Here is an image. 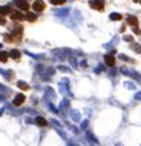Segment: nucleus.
<instances>
[{
	"instance_id": "nucleus-10",
	"label": "nucleus",
	"mask_w": 141,
	"mask_h": 146,
	"mask_svg": "<svg viewBox=\"0 0 141 146\" xmlns=\"http://www.w3.org/2000/svg\"><path fill=\"white\" fill-rule=\"evenodd\" d=\"M17 87H19L20 90H25V91L29 90V86L26 84V82H23V81H19V82H17Z\"/></svg>"
},
{
	"instance_id": "nucleus-20",
	"label": "nucleus",
	"mask_w": 141,
	"mask_h": 146,
	"mask_svg": "<svg viewBox=\"0 0 141 146\" xmlns=\"http://www.w3.org/2000/svg\"><path fill=\"white\" fill-rule=\"evenodd\" d=\"M140 3H141V0H140Z\"/></svg>"
},
{
	"instance_id": "nucleus-6",
	"label": "nucleus",
	"mask_w": 141,
	"mask_h": 146,
	"mask_svg": "<svg viewBox=\"0 0 141 146\" xmlns=\"http://www.w3.org/2000/svg\"><path fill=\"white\" fill-rule=\"evenodd\" d=\"M104 59H105V64H107V65L114 67V64H115V56H114V55H110V54H108V55H105Z\"/></svg>"
},
{
	"instance_id": "nucleus-13",
	"label": "nucleus",
	"mask_w": 141,
	"mask_h": 146,
	"mask_svg": "<svg viewBox=\"0 0 141 146\" xmlns=\"http://www.w3.org/2000/svg\"><path fill=\"white\" fill-rule=\"evenodd\" d=\"M10 56H12V58H14V59H17V58L20 56V52L14 49V51H12V52H10Z\"/></svg>"
},
{
	"instance_id": "nucleus-7",
	"label": "nucleus",
	"mask_w": 141,
	"mask_h": 146,
	"mask_svg": "<svg viewBox=\"0 0 141 146\" xmlns=\"http://www.w3.org/2000/svg\"><path fill=\"white\" fill-rule=\"evenodd\" d=\"M10 17H12L13 20H23V19H25V15L20 13V12H12V13H10Z\"/></svg>"
},
{
	"instance_id": "nucleus-8",
	"label": "nucleus",
	"mask_w": 141,
	"mask_h": 146,
	"mask_svg": "<svg viewBox=\"0 0 141 146\" xmlns=\"http://www.w3.org/2000/svg\"><path fill=\"white\" fill-rule=\"evenodd\" d=\"M35 123L37 124V126H40V127H46V126H48V121H46L43 117H36Z\"/></svg>"
},
{
	"instance_id": "nucleus-15",
	"label": "nucleus",
	"mask_w": 141,
	"mask_h": 146,
	"mask_svg": "<svg viewBox=\"0 0 141 146\" xmlns=\"http://www.w3.org/2000/svg\"><path fill=\"white\" fill-rule=\"evenodd\" d=\"M50 3L52 5H64L65 0H50Z\"/></svg>"
},
{
	"instance_id": "nucleus-3",
	"label": "nucleus",
	"mask_w": 141,
	"mask_h": 146,
	"mask_svg": "<svg viewBox=\"0 0 141 146\" xmlns=\"http://www.w3.org/2000/svg\"><path fill=\"white\" fill-rule=\"evenodd\" d=\"M33 9H35V12L45 10V2H42V0H36V2L33 3Z\"/></svg>"
},
{
	"instance_id": "nucleus-16",
	"label": "nucleus",
	"mask_w": 141,
	"mask_h": 146,
	"mask_svg": "<svg viewBox=\"0 0 141 146\" xmlns=\"http://www.w3.org/2000/svg\"><path fill=\"white\" fill-rule=\"evenodd\" d=\"M131 46H132V49H134V51H137V52H141V46H138V45H135V44H132Z\"/></svg>"
},
{
	"instance_id": "nucleus-11",
	"label": "nucleus",
	"mask_w": 141,
	"mask_h": 146,
	"mask_svg": "<svg viewBox=\"0 0 141 146\" xmlns=\"http://www.w3.org/2000/svg\"><path fill=\"white\" fill-rule=\"evenodd\" d=\"M10 9L7 6H0V15H10Z\"/></svg>"
},
{
	"instance_id": "nucleus-4",
	"label": "nucleus",
	"mask_w": 141,
	"mask_h": 146,
	"mask_svg": "<svg viewBox=\"0 0 141 146\" xmlns=\"http://www.w3.org/2000/svg\"><path fill=\"white\" fill-rule=\"evenodd\" d=\"M14 3H16V6H17L20 10H25V12H26V10L29 9V5L25 2V0H14Z\"/></svg>"
},
{
	"instance_id": "nucleus-17",
	"label": "nucleus",
	"mask_w": 141,
	"mask_h": 146,
	"mask_svg": "<svg viewBox=\"0 0 141 146\" xmlns=\"http://www.w3.org/2000/svg\"><path fill=\"white\" fill-rule=\"evenodd\" d=\"M5 23H6V22H5V19H3V17H0V25H5Z\"/></svg>"
},
{
	"instance_id": "nucleus-2",
	"label": "nucleus",
	"mask_w": 141,
	"mask_h": 146,
	"mask_svg": "<svg viewBox=\"0 0 141 146\" xmlns=\"http://www.w3.org/2000/svg\"><path fill=\"white\" fill-rule=\"evenodd\" d=\"M26 101V97H25V94H17L16 97H14V100H13V104L16 107H19V106H22V104Z\"/></svg>"
},
{
	"instance_id": "nucleus-5",
	"label": "nucleus",
	"mask_w": 141,
	"mask_h": 146,
	"mask_svg": "<svg viewBox=\"0 0 141 146\" xmlns=\"http://www.w3.org/2000/svg\"><path fill=\"white\" fill-rule=\"evenodd\" d=\"M127 22H128V25H131L132 28H138V19H137L135 16H128V17H127Z\"/></svg>"
},
{
	"instance_id": "nucleus-14",
	"label": "nucleus",
	"mask_w": 141,
	"mask_h": 146,
	"mask_svg": "<svg viewBox=\"0 0 141 146\" xmlns=\"http://www.w3.org/2000/svg\"><path fill=\"white\" fill-rule=\"evenodd\" d=\"M0 61H2V62L7 61V54L6 52H0Z\"/></svg>"
},
{
	"instance_id": "nucleus-12",
	"label": "nucleus",
	"mask_w": 141,
	"mask_h": 146,
	"mask_svg": "<svg viewBox=\"0 0 141 146\" xmlns=\"http://www.w3.org/2000/svg\"><path fill=\"white\" fill-rule=\"evenodd\" d=\"M110 19L111 20H121V19H123V16H121L119 13H111L110 15Z\"/></svg>"
},
{
	"instance_id": "nucleus-9",
	"label": "nucleus",
	"mask_w": 141,
	"mask_h": 146,
	"mask_svg": "<svg viewBox=\"0 0 141 146\" xmlns=\"http://www.w3.org/2000/svg\"><path fill=\"white\" fill-rule=\"evenodd\" d=\"M25 19L29 20V22H35V20H37V16H36V13H26Z\"/></svg>"
},
{
	"instance_id": "nucleus-1",
	"label": "nucleus",
	"mask_w": 141,
	"mask_h": 146,
	"mask_svg": "<svg viewBox=\"0 0 141 146\" xmlns=\"http://www.w3.org/2000/svg\"><path fill=\"white\" fill-rule=\"evenodd\" d=\"M89 6L92 9H96V10H104V2L102 0H89Z\"/></svg>"
},
{
	"instance_id": "nucleus-18",
	"label": "nucleus",
	"mask_w": 141,
	"mask_h": 146,
	"mask_svg": "<svg viewBox=\"0 0 141 146\" xmlns=\"http://www.w3.org/2000/svg\"><path fill=\"white\" fill-rule=\"evenodd\" d=\"M124 39H125V40H132V38H131V36H125Z\"/></svg>"
},
{
	"instance_id": "nucleus-19",
	"label": "nucleus",
	"mask_w": 141,
	"mask_h": 146,
	"mask_svg": "<svg viewBox=\"0 0 141 146\" xmlns=\"http://www.w3.org/2000/svg\"><path fill=\"white\" fill-rule=\"evenodd\" d=\"M134 2H135V3H138V2H140V0H134Z\"/></svg>"
}]
</instances>
